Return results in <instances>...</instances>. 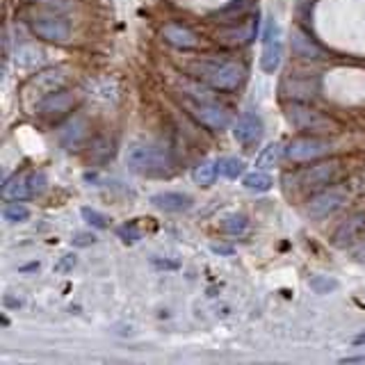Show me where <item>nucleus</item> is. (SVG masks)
<instances>
[{
    "instance_id": "1",
    "label": "nucleus",
    "mask_w": 365,
    "mask_h": 365,
    "mask_svg": "<svg viewBox=\"0 0 365 365\" xmlns=\"http://www.w3.org/2000/svg\"><path fill=\"white\" fill-rule=\"evenodd\" d=\"M192 76H197L203 83H208L215 89L231 91L240 87L245 80V66L235 60H220V57H210V60H199L190 64Z\"/></svg>"
},
{
    "instance_id": "2",
    "label": "nucleus",
    "mask_w": 365,
    "mask_h": 365,
    "mask_svg": "<svg viewBox=\"0 0 365 365\" xmlns=\"http://www.w3.org/2000/svg\"><path fill=\"white\" fill-rule=\"evenodd\" d=\"M125 165L140 176H169L174 171V163L165 146L155 144H133L125 153Z\"/></svg>"
},
{
    "instance_id": "3",
    "label": "nucleus",
    "mask_w": 365,
    "mask_h": 365,
    "mask_svg": "<svg viewBox=\"0 0 365 365\" xmlns=\"http://www.w3.org/2000/svg\"><path fill=\"white\" fill-rule=\"evenodd\" d=\"M66 71L64 68H43L37 76H32L28 80L26 89H23V101H26V106L32 108V106H39V103L55 94V91L64 89L66 85Z\"/></svg>"
},
{
    "instance_id": "4",
    "label": "nucleus",
    "mask_w": 365,
    "mask_h": 365,
    "mask_svg": "<svg viewBox=\"0 0 365 365\" xmlns=\"http://www.w3.org/2000/svg\"><path fill=\"white\" fill-rule=\"evenodd\" d=\"M288 121L294 125V128L306 130V133H336L338 130V123L327 117L324 112H319L311 106H304V103H292L288 106V112H285Z\"/></svg>"
},
{
    "instance_id": "5",
    "label": "nucleus",
    "mask_w": 365,
    "mask_h": 365,
    "mask_svg": "<svg viewBox=\"0 0 365 365\" xmlns=\"http://www.w3.org/2000/svg\"><path fill=\"white\" fill-rule=\"evenodd\" d=\"M46 190V176L41 171H23V174L11 176L3 185V197L7 201H23L37 197Z\"/></svg>"
},
{
    "instance_id": "6",
    "label": "nucleus",
    "mask_w": 365,
    "mask_h": 365,
    "mask_svg": "<svg viewBox=\"0 0 365 365\" xmlns=\"http://www.w3.org/2000/svg\"><path fill=\"white\" fill-rule=\"evenodd\" d=\"M283 60V32L279 23L269 21L265 30V39H262V53H260V68L265 73H274L281 66Z\"/></svg>"
},
{
    "instance_id": "7",
    "label": "nucleus",
    "mask_w": 365,
    "mask_h": 365,
    "mask_svg": "<svg viewBox=\"0 0 365 365\" xmlns=\"http://www.w3.org/2000/svg\"><path fill=\"white\" fill-rule=\"evenodd\" d=\"M347 199H349L347 190L329 187V190L317 192L315 197L308 199L306 210H308V215H311V217H315V220H322V217H329V215H334L336 210H340L342 205L347 203Z\"/></svg>"
},
{
    "instance_id": "8",
    "label": "nucleus",
    "mask_w": 365,
    "mask_h": 365,
    "mask_svg": "<svg viewBox=\"0 0 365 365\" xmlns=\"http://www.w3.org/2000/svg\"><path fill=\"white\" fill-rule=\"evenodd\" d=\"M319 91V78L315 73H288L281 83V94L292 101H311Z\"/></svg>"
},
{
    "instance_id": "9",
    "label": "nucleus",
    "mask_w": 365,
    "mask_h": 365,
    "mask_svg": "<svg viewBox=\"0 0 365 365\" xmlns=\"http://www.w3.org/2000/svg\"><path fill=\"white\" fill-rule=\"evenodd\" d=\"M190 114L199 123H203L210 130H224L231 123V114L226 108L217 106V103H199V101H185Z\"/></svg>"
},
{
    "instance_id": "10",
    "label": "nucleus",
    "mask_w": 365,
    "mask_h": 365,
    "mask_svg": "<svg viewBox=\"0 0 365 365\" xmlns=\"http://www.w3.org/2000/svg\"><path fill=\"white\" fill-rule=\"evenodd\" d=\"M331 153V142L319 140V137H297L285 148V155L292 163H308V160H317Z\"/></svg>"
},
{
    "instance_id": "11",
    "label": "nucleus",
    "mask_w": 365,
    "mask_h": 365,
    "mask_svg": "<svg viewBox=\"0 0 365 365\" xmlns=\"http://www.w3.org/2000/svg\"><path fill=\"white\" fill-rule=\"evenodd\" d=\"M340 176V163L331 160V163L315 165L311 169H306L302 174V187L304 190H324L331 182H336Z\"/></svg>"
},
{
    "instance_id": "12",
    "label": "nucleus",
    "mask_w": 365,
    "mask_h": 365,
    "mask_svg": "<svg viewBox=\"0 0 365 365\" xmlns=\"http://www.w3.org/2000/svg\"><path fill=\"white\" fill-rule=\"evenodd\" d=\"M30 28L39 39L53 41V43H64V41H68V37H71V26H68L66 21L55 19V16L34 19L30 23Z\"/></svg>"
},
{
    "instance_id": "13",
    "label": "nucleus",
    "mask_w": 365,
    "mask_h": 365,
    "mask_svg": "<svg viewBox=\"0 0 365 365\" xmlns=\"http://www.w3.org/2000/svg\"><path fill=\"white\" fill-rule=\"evenodd\" d=\"M73 106H76V96L71 94V91L60 89V91H55V94L46 96L37 106V112L43 119H60L62 114L71 112Z\"/></svg>"
},
{
    "instance_id": "14",
    "label": "nucleus",
    "mask_w": 365,
    "mask_h": 365,
    "mask_svg": "<svg viewBox=\"0 0 365 365\" xmlns=\"http://www.w3.org/2000/svg\"><path fill=\"white\" fill-rule=\"evenodd\" d=\"M363 233H365V212H354L336 228L334 245L340 247V249H345V247L356 242Z\"/></svg>"
},
{
    "instance_id": "15",
    "label": "nucleus",
    "mask_w": 365,
    "mask_h": 365,
    "mask_svg": "<svg viewBox=\"0 0 365 365\" xmlns=\"http://www.w3.org/2000/svg\"><path fill=\"white\" fill-rule=\"evenodd\" d=\"M160 37L169 46H174V48H180V51H190L199 46L197 32L190 30L187 26H180V23H167V26L160 30Z\"/></svg>"
},
{
    "instance_id": "16",
    "label": "nucleus",
    "mask_w": 365,
    "mask_h": 365,
    "mask_svg": "<svg viewBox=\"0 0 365 365\" xmlns=\"http://www.w3.org/2000/svg\"><path fill=\"white\" fill-rule=\"evenodd\" d=\"M233 137L237 144L242 146H251V144H258L260 137H262V123L256 114H245L240 117L233 125Z\"/></svg>"
},
{
    "instance_id": "17",
    "label": "nucleus",
    "mask_w": 365,
    "mask_h": 365,
    "mask_svg": "<svg viewBox=\"0 0 365 365\" xmlns=\"http://www.w3.org/2000/svg\"><path fill=\"white\" fill-rule=\"evenodd\" d=\"M151 203L165 212H185L192 208V197H187V194H182V192H160V194H153Z\"/></svg>"
},
{
    "instance_id": "18",
    "label": "nucleus",
    "mask_w": 365,
    "mask_h": 365,
    "mask_svg": "<svg viewBox=\"0 0 365 365\" xmlns=\"http://www.w3.org/2000/svg\"><path fill=\"white\" fill-rule=\"evenodd\" d=\"M256 30H258V21L249 19V21L242 23V26L228 28V30L220 32V34H217V39H220L222 43H226V46H245V43H249L251 39L256 37Z\"/></svg>"
},
{
    "instance_id": "19",
    "label": "nucleus",
    "mask_w": 365,
    "mask_h": 365,
    "mask_svg": "<svg viewBox=\"0 0 365 365\" xmlns=\"http://www.w3.org/2000/svg\"><path fill=\"white\" fill-rule=\"evenodd\" d=\"M85 137H87V123L83 117H73L71 121H66L64 128L60 130V140L66 148L80 146V142H83Z\"/></svg>"
},
{
    "instance_id": "20",
    "label": "nucleus",
    "mask_w": 365,
    "mask_h": 365,
    "mask_svg": "<svg viewBox=\"0 0 365 365\" xmlns=\"http://www.w3.org/2000/svg\"><path fill=\"white\" fill-rule=\"evenodd\" d=\"M292 53L297 57H306V60H319L322 57V48L308 39L302 30H292Z\"/></svg>"
},
{
    "instance_id": "21",
    "label": "nucleus",
    "mask_w": 365,
    "mask_h": 365,
    "mask_svg": "<svg viewBox=\"0 0 365 365\" xmlns=\"http://www.w3.org/2000/svg\"><path fill=\"white\" fill-rule=\"evenodd\" d=\"M43 62V53L37 46H21L16 51V66L21 68H34Z\"/></svg>"
},
{
    "instance_id": "22",
    "label": "nucleus",
    "mask_w": 365,
    "mask_h": 365,
    "mask_svg": "<svg viewBox=\"0 0 365 365\" xmlns=\"http://www.w3.org/2000/svg\"><path fill=\"white\" fill-rule=\"evenodd\" d=\"M281 158H283V146L279 142H274V144L265 146L260 151V155L256 158V167H260V169H272V167H277L281 163Z\"/></svg>"
},
{
    "instance_id": "23",
    "label": "nucleus",
    "mask_w": 365,
    "mask_h": 365,
    "mask_svg": "<svg viewBox=\"0 0 365 365\" xmlns=\"http://www.w3.org/2000/svg\"><path fill=\"white\" fill-rule=\"evenodd\" d=\"M3 217H5V222H9V224H23V222H28L30 210H28L26 203L11 201V203H7L5 208H3Z\"/></svg>"
},
{
    "instance_id": "24",
    "label": "nucleus",
    "mask_w": 365,
    "mask_h": 365,
    "mask_svg": "<svg viewBox=\"0 0 365 365\" xmlns=\"http://www.w3.org/2000/svg\"><path fill=\"white\" fill-rule=\"evenodd\" d=\"M245 187L249 192H267L272 187V176L265 171H251L245 176Z\"/></svg>"
},
{
    "instance_id": "25",
    "label": "nucleus",
    "mask_w": 365,
    "mask_h": 365,
    "mask_svg": "<svg viewBox=\"0 0 365 365\" xmlns=\"http://www.w3.org/2000/svg\"><path fill=\"white\" fill-rule=\"evenodd\" d=\"M217 169H220V174L226 178H237L245 174V163L240 158H222L220 163H217Z\"/></svg>"
},
{
    "instance_id": "26",
    "label": "nucleus",
    "mask_w": 365,
    "mask_h": 365,
    "mask_svg": "<svg viewBox=\"0 0 365 365\" xmlns=\"http://www.w3.org/2000/svg\"><path fill=\"white\" fill-rule=\"evenodd\" d=\"M222 228L228 233V235H245L247 228H249V220L245 215H228Z\"/></svg>"
},
{
    "instance_id": "27",
    "label": "nucleus",
    "mask_w": 365,
    "mask_h": 365,
    "mask_svg": "<svg viewBox=\"0 0 365 365\" xmlns=\"http://www.w3.org/2000/svg\"><path fill=\"white\" fill-rule=\"evenodd\" d=\"M217 171H220V169H217V165L201 163L197 169H194V180H197L201 187H208V185H212V182H215Z\"/></svg>"
},
{
    "instance_id": "28",
    "label": "nucleus",
    "mask_w": 365,
    "mask_h": 365,
    "mask_svg": "<svg viewBox=\"0 0 365 365\" xmlns=\"http://www.w3.org/2000/svg\"><path fill=\"white\" fill-rule=\"evenodd\" d=\"M308 285H311V290L317 292V294H329L331 290L338 288V281L331 279V277H322V274H317V277H313L311 281H308Z\"/></svg>"
},
{
    "instance_id": "29",
    "label": "nucleus",
    "mask_w": 365,
    "mask_h": 365,
    "mask_svg": "<svg viewBox=\"0 0 365 365\" xmlns=\"http://www.w3.org/2000/svg\"><path fill=\"white\" fill-rule=\"evenodd\" d=\"M83 217H85V222L91 224L94 228H106L110 224V217H106V215L94 210V208H83Z\"/></svg>"
},
{
    "instance_id": "30",
    "label": "nucleus",
    "mask_w": 365,
    "mask_h": 365,
    "mask_svg": "<svg viewBox=\"0 0 365 365\" xmlns=\"http://www.w3.org/2000/svg\"><path fill=\"white\" fill-rule=\"evenodd\" d=\"M32 3H39L43 7L55 9V11H71L73 9V0H32Z\"/></svg>"
},
{
    "instance_id": "31",
    "label": "nucleus",
    "mask_w": 365,
    "mask_h": 365,
    "mask_svg": "<svg viewBox=\"0 0 365 365\" xmlns=\"http://www.w3.org/2000/svg\"><path fill=\"white\" fill-rule=\"evenodd\" d=\"M119 235L123 237V242H137V240L142 237V233L137 231V226L135 224H125L119 228Z\"/></svg>"
},
{
    "instance_id": "32",
    "label": "nucleus",
    "mask_w": 365,
    "mask_h": 365,
    "mask_svg": "<svg viewBox=\"0 0 365 365\" xmlns=\"http://www.w3.org/2000/svg\"><path fill=\"white\" fill-rule=\"evenodd\" d=\"M76 267V256L73 254H66L60 258V262L55 265V272H71Z\"/></svg>"
},
{
    "instance_id": "33",
    "label": "nucleus",
    "mask_w": 365,
    "mask_h": 365,
    "mask_svg": "<svg viewBox=\"0 0 365 365\" xmlns=\"http://www.w3.org/2000/svg\"><path fill=\"white\" fill-rule=\"evenodd\" d=\"M94 242H96V237L89 235V233H76L73 235V245L76 247H89V245H94Z\"/></svg>"
},
{
    "instance_id": "34",
    "label": "nucleus",
    "mask_w": 365,
    "mask_h": 365,
    "mask_svg": "<svg viewBox=\"0 0 365 365\" xmlns=\"http://www.w3.org/2000/svg\"><path fill=\"white\" fill-rule=\"evenodd\" d=\"M212 251H217V254H224V256H231V254H233V247H226V245H212Z\"/></svg>"
},
{
    "instance_id": "35",
    "label": "nucleus",
    "mask_w": 365,
    "mask_h": 365,
    "mask_svg": "<svg viewBox=\"0 0 365 365\" xmlns=\"http://www.w3.org/2000/svg\"><path fill=\"white\" fill-rule=\"evenodd\" d=\"M5 306H9V308H19V306H21V299H11V297L7 294V297H5Z\"/></svg>"
},
{
    "instance_id": "36",
    "label": "nucleus",
    "mask_w": 365,
    "mask_h": 365,
    "mask_svg": "<svg viewBox=\"0 0 365 365\" xmlns=\"http://www.w3.org/2000/svg\"><path fill=\"white\" fill-rule=\"evenodd\" d=\"M342 363H365V356H356V359H345Z\"/></svg>"
}]
</instances>
